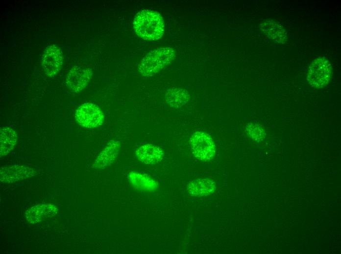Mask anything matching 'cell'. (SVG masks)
I'll return each instance as SVG.
<instances>
[{"label": "cell", "instance_id": "5bb4252c", "mask_svg": "<svg viewBox=\"0 0 341 254\" xmlns=\"http://www.w3.org/2000/svg\"><path fill=\"white\" fill-rule=\"evenodd\" d=\"M18 136L16 131L9 127H2L0 130V155L5 156L16 146Z\"/></svg>", "mask_w": 341, "mask_h": 254}, {"label": "cell", "instance_id": "3957f363", "mask_svg": "<svg viewBox=\"0 0 341 254\" xmlns=\"http://www.w3.org/2000/svg\"><path fill=\"white\" fill-rule=\"evenodd\" d=\"M190 145L195 156L198 159L208 161L214 157L215 145L210 136L203 131H195L190 137Z\"/></svg>", "mask_w": 341, "mask_h": 254}, {"label": "cell", "instance_id": "ba28073f", "mask_svg": "<svg viewBox=\"0 0 341 254\" xmlns=\"http://www.w3.org/2000/svg\"><path fill=\"white\" fill-rule=\"evenodd\" d=\"M36 174L37 171L32 168L15 165L1 168L0 180L2 183H12L31 177Z\"/></svg>", "mask_w": 341, "mask_h": 254}, {"label": "cell", "instance_id": "7a4b0ae2", "mask_svg": "<svg viewBox=\"0 0 341 254\" xmlns=\"http://www.w3.org/2000/svg\"><path fill=\"white\" fill-rule=\"evenodd\" d=\"M175 55L173 49L170 47L152 50L141 60L138 69L144 77L152 76L170 64Z\"/></svg>", "mask_w": 341, "mask_h": 254}, {"label": "cell", "instance_id": "52a82bcc", "mask_svg": "<svg viewBox=\"0 0 341 254\" xmlns=\"http://www.w3.org/2000/svg\"><path fill=\"white\" fill-rule=\"evenodd\" d=\"M92 75L91 69L75 66L67 76L66 85L72 92L78 93L87 86Z\"/></svg>", "mask_w": 341, "mask_h": 254}, {"label": "cell", "instance_id": "5b68a950", "mask_svg": "<svg viewBox=\"0 0 341 254\" xmlns=\"http://www.w3.org/2000/svg\"><path fill=\"white\" fill-rule=\"evenodd\" d=\"M332 74V66L324 57L315 59L309 67L307 80L309 84L316 87H322L329 82Z\"/></svg>", "mask_w": 341, "mask_h": 254}, {"label": "cell", "instance_id": "8fae6325", "mask_svg": "<svg viewBox=\"0 0 341 254\" xmlns=\"http://www.w3.org/2000/svg\"><path fill=\"white\" fill-rule=\"evenodd\" d=\"M135 154L139 161L150 165L159 163L164 155L163 150L160 148L151 144L141 146L136 151Z\"/></svg>", "mask_w": 341, "mask_h": 254}, {"label": "cell", "instance_id": "6da1fadb", "mask_svg": "<svg viewBox=\"0 0 341 254\" xmlns=\"http://www.w3.org/2000/svg\"><path fill=\"white\" fill-rule=\"evenodd\" d=\"M133 24L136 34L143 40L157 41L164 34V20L156 11L145 9L139 11L135 16Z\"/></svg>", "mask_w": 341, "mask_h": 254}, {"label": "cell", "instance_id": "7c38bea8", "mask_svg": "<svg viewBox=\"0 0 341 254\" xmlns=\"http://www.w3.org/2000/svg\"><path fill=\"white\" fill-rule=\"evenodd\" d=\"M261 28L272 41L277 43L285 42L287 38V32L277 22L272 20H266L261 24Z\"/></svg>", "mask_w": 341, "mask_h": 254}, {"label": "cell", "instance_id": "8992f818", "mask_svg": "<svg viewBox=\"0 0 341 254\" xmlns=\"http://www.w3.org/2000/svg\"><path fill=\"white\" fill-rule=\"evenodd\" d=\"M63 53L55 44L48 46L42 56V65L46 74L54 76L61 69L63 63Z\"/></svg>", "mask_w": 341, "mask_h": 254}, {"label": "cell", "instance_id": "2e32d148", "mask_svg": "<svg viewBox=\"0 0 341 254\" xmlns=\"http://www.w3.org/2000/svg\"><path fill=\"white\" fill-rule=\"evenodd\" d=\"M245 131L252 139L260 141L263 139L265 133L263 128L255 124L249 123L245 127Z\"/></svg>", "mask_w": 341, "mask_h": 254}, {"label": "cell", "instance_id": "4fadbf2b", "mask_svg": "<svg viewBox=\"0 0 341 254\" xmlns=\"http://www.w3.org/2000/svg\"><path fill=\"white\" fill-rule=\"evenodd\" d=\"M216 189L215 183L207 178H198L191 181L188 185L189 193L195 196H207Z\"/></svg>", "mask_w": 341, "mask_h": 254}, {"label": "cell", "instance_id": "30bf717a", "mask_svg": "<svg viewBox=\"0 0 341 254\" xmlns=\"http://www.w3.org/2000/svg\"><path fill=\"white\" fill-rule=\"evenodd\" d=\"M120 147V142L110 141L100 152L93 164V167L102 169L111 165L117 157Z\"/></svg>", "mask_w": 341, "mask_h": 254}, {"label": "cell", "instance_id": "9a60e30c", "mask_svg": "<svg viewBox=\"0 0 341 254\" xmlns=\"http://www.w3.org/2000/svg\"><path fill=\"white\" fill-rule=\"evenodd\" d=\"M166 101L171 107L177 108L185 105L190 99L188 91L182 87H172L166 94Z\"/></svg>", "mask_w": 341, "mask_h": 254}, {"label": "cell", "instance_id": "277c9868", "mask_svg": "<svg viewBox=\"0 0 341 254\" xmlns=\"http://www.w3.org/2000/svg\"><path fill=\"white\" fill-rule=\"evenodd\" d=\"M74 118L81 126L87 128H96L104 122V114L97 105L91 103H85L76 110Z\"/></svg>", "mask_w": 341, "mask_h": 254}, {"label": "cell", "instance_id": "9c48e42d", "mask_svg": "<svg viewBox=\"0 0 341 254\" xmlns=\"http://www.w3.org/2000/svg\"><path fill=\"white\" fill-rule=\"evenodd\" d=\"M57 208L52 204H38L31 207L25 212L26 220L31 224H36L53 217L57 213Z\"/></svg>", "mask_w": 341, "mask_h": 254}]
</instances>
